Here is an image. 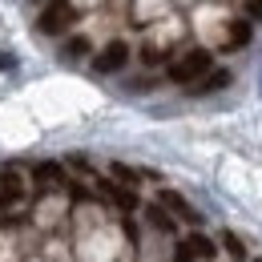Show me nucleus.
<instances>
[{
    "mask_svg": "<svg viewBox=\"0 0 262 262\" xmlns=\"http://www.w3.org/2000/svg\"><path fill=\"white\" fill-rule=\"evenodd\" d=\"M210 65H214V57H210L206 49H190V53H182V57L169 65V81L190 85V81H198L202 73H210Z\"/></svg>",
    "mask_w": 262,
    "mask_h": 262,
    "instance_id": "f257e3e1",
    "label": "nucleus"
},
{
    "mask_svg": "<svg viewBox=\"0 0 262 262\" xmlns=\"http://www.w3.org/2000/svg\"><path fill=\"white\" fill-rule=\"evenodd\" d=\"M40 33H65L69 25H73V0H49V8L40 12Z\"/></svg>",
    "mask_w": 262,
    "mask_h": 262,
    "instance_id": "f03ea898",
    "label": "nucleus"
},
{
    "mask_svg": "<svg viewBox=\"0 0 262 262\" xmlns=\"http://www.w3.org/2000/svg\"><path fill=\"white\" fill-rule=\"evenodd\" d=\"M125 61H129V49H125L121 40H113V45L101 49V57L93 61V69H97V73H117V69H125Z\"/></svg>",
    "mask_w": 262,
    "mask_h": 262,
    "instance_id": "7ed1b4c3",
    "label": "nucleus"
},
{
    "mask_svg": "<svg viewBox=\"0 0 262 262\" xmlns=\"http://www.w3.org/2000/svg\"><path fill=\"white\" fill-rule=\"evenodd\" d=\"M20 194H25V182L12 169H0V210H8L12 202H20Z\"/></svg>",
    "mask_w": 262,
    "mask_h": 262,
    "instance_id": "20e7f679",
    "label": "nucleus"
},
{
    "mask_svg": "<svg viewBox=\"0 0 262 262\" xmlns=\"http://www.w3.org/2000/svg\"><path fill=\"white\" fill-rule=\"evenodd\" d=\"M162 206H165V210H173V214H182L186 222H202V214H194V206H190L182 194H173V190H162Z\"/></svg>",
    "mask_w": 262,
    "mask_h": 262,
    "instance_id": "39448f33",
    "label": "nucleus"
},
{
    "mask_svg": "<svg viewBox=\"0 0 262 262\" xmlns=\"http://www.w3.org/2000/svg\"><path fill=\"white\" fill-rule=\"evenodd\" d=\"M230 73L226 69H218V73H202L198 81H190V93H214V89H226Z\"/></svg>",
    "mask_w": 262,
    "mask_h": 262,
    "instance_id": "423d86ee",
    "label": "nucleus"
},
{
    "mask_svg": "<svg viewBox=\"0 0 262 262\" xmlns=\"http://www.w3.org/2000/svg\"><path fill=\"white\" fill-rule=\"evenodd\" d=\"M33 178L45 186V190H53V186H61V182H65V169H61L57 162H40V165L33 169Z\"/></svg>",
    "mask_w": 262,
    "mask_h": 262,
    "instance_id": "0eeeda50",
    "label": "nucleus"
},
{
    "mask_svg": "<svg viewBox=\"0 0 262 262\" xmlns=\"http://www.w3.org/2000/svg\"><path fill=\"white\" fill-rule=\"evenodd\" d=\"M186 246H190V254H194V258H214V250H218V246H214L206 234H194Z\"/></svg>",
    "mask_w": 262,
    "mask_h": 262,
    "instance_id": "6e6552de",
    "label": "nucleus"
},
{
    "mask_svg": "<svg viewBox=\"0 0 262 262\" xmlns=\"http://www.w3.org/2000/svg\"><path fill=\"white\" fill-rule=\"evenodd\" d=\"M230 45H234V49L250 45V20H234V29H230Z\"/></svg>",
    "mask_w": 262,
    "mask_h": 262,
    "instance_id": "1a4fd4ad",
    "label": "nucleus"
},
{
    "mask_svg": "<svg viewBox=\"0 0 262 262\" xmlns=\"http://www.w3.org/2000/svg\"><path fill=\"white\" fill-rule=\"evenodd\" d=\"M85 53H89V40H85V36H73L65 45V57H85Z\"/></svg>",
    "mask_w": 262,
    "mask_h": 262,
    "instance_id": "9d476101",
    "label": "nucleus"
},
{
    "mask_svg": "<svg viewBox=\"0 0 262 262\" xmlns=\"http://www.w3.org/2000/svg\"><path fill=\"white\" fill-rule=\"evenodd\" d=\"M222 242H226V250L234 254V258H246V246L238 242V234H230V230H226V234H222Z\"/></svg>",
    "mask_w": 262,
    "mask_h": 262,
    "instance_id": "9b49d317",
    "label": "nucleus"
},
{
    "mask_svg": "<svg viewBox=\"0 0 262 262\" xmlns=\"http://www.w3.org/2000/svg\"><path fill=\"white\" fill-rule=\"evenodd\" d=\"M165 53L162 49H149V45H145V49H141V61H145V65H158V61H162Z\"/></svg>",
    "mask_w": 262,
    "mask_h": 262,
    "instance_id": "f8f14e48",
    "label": "nucleus"
},
{
    "mask_svg": "<svg viewBox=\"0 0 262 262\" xmlns=\"http://www.w3.org/2000/svg\"><path fill=\"white\" fill-rule=\"evenodd\" d=\"M149 218H154V226H158V230H169V218H165L158 206H149Z\"/></svg>",
    "mask_w": 262,
    "mask_h": 262,
    "instance_id": "ddd939ff",
    "label": "nucleus"
},
{
    "mask_svg": "<svg viewBox=\"0 0 262 262\" xmlns=\"http://www.w3.org/2000/svg\"><path fill=\"white\" fill-rule=\"evenodd\" d=\"M246 16H250V20H262V0H246Z\"/></svg>",
    "mask_w": 262,
    "mask_h": 262,
    "instance_id": "4468645a",
    "label": "nucleus"
},
{
    "mask_svg": "<svg viewBox=\"0 0 262 262\" xmlns=\"http://www.w3.org/2000/svg\"><path fill=\"white\" fill-rule=\"evenodd\" d=\"M173 262H194V254H190V246H186V242L178 246V254H173Z\"/></svg>",
    "mask_w": 262,
    "mask_h": 262,
    "instance_id": "2eb2a0df",
    "label": "nucleus"
},
{
    "mask_svg": "<svg viewBox=\"0 0 262 262\" xmlns=\"http://www.w3.org/2000/svg\"><path fill=\"white\" fill-rule=\"evenodd\" d=\"M0 69H12V57H4V53H0Z\"/></svg>",
    "mask_w": 262,
    "mask_h": 262,
    "instance_id": "dca6fc26",
    "label": "nucleus"
}]
</instances>
